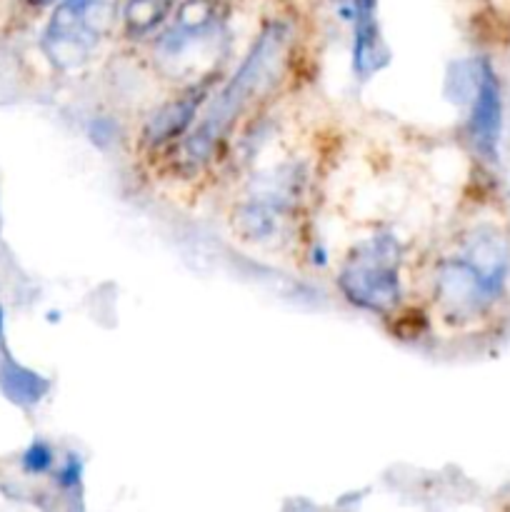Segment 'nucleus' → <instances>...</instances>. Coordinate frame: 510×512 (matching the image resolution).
I'll return each instance as SVG.
<instances>
[{
	"label": "nucleus",
	"mask_w": 510,
	"mask_h": 512,
	"mask_svg": "<svg viewBox=\"0 0 510 512\" xmlns=\"http://www.w3.org/2000/svg\"><path fill=\"white\" fill-rule=\"evenodd\" d=\"M30 3H33V5H50V3H55V0H30Z\"/></svg>",
	"instance_id": "13"
},
{
	"label": "nucleus",
	"mask_w": 510,
	"mask_h": 512,
	"mask_svg": "<svg viewBox=\"0 0 510 512\" xmlns=\"http://www.w3.org/2000/svg\"><path fill=\"white\" fill-rule=\"evenodd\" d=\"M3 325H5V318H3V308H0V335H3Z\"/></svg>",
	"instance_id": "14"
},
{
	"label": "nucleus",
	"mask_w": 510,
	"mask_h": 512,
	"mask_svg": "<svg viewBox=\"0 0 510 512\" xmlns=\"http://www.w3.org/2000/svg\"><path fill=\"white\" fill-rule=\"evenodd\" d=\"M203 90L205 85L198 90V95H183V98L170 103L168 108H163L155 115L153 123L145 128V138H148V143L153 145V148L155 145L170 143V140L178 138V135L188 128L190 118H193V113L198 110V103L205 98Z\"/></svg>",
	"instance_id": "8"
},
{
	"label": "nucleus",
	"mask_w": 510,
	"mask_h": 512,
	"mask_svg": "<svg viewBox=\"0 0 510 512\" xmlns=\"http://www.w3.org/2000/svg\"><path fill=\"white\" fill-rule=\"evenodd\" d=\"M340 10L345 18L353 20V65L365 78L373 70L383 68L388 60V50L375 23V0H340Z\"/></svg>",
	"instance_id": "6"
},
{
	"label": "nucleus",
	"mask_w": 510,
	"mask_h": 512,
	"mask_svg": "<svg viewBox=\"0 0 510 512\" xmlns=\"http://www.w3.org/2000/svg\"><path fill=\"white\" fill-rule=\"evenodd\" d=\"M473 90V110L468 120L470 140L483 158H495L500 125H503V100H500L498 78L485 60H480Z\"/></svg>",
	"instance_id": "5"
},
{
	"label": "nucleus",
	"mask_w": 510,
	"mask_h": 512,
	"mask_svg": "<svg viewBox=\"0 0 510 512\" xmlns=\"http://www.w3.org/2000/svg\"><path fill=\"white\" fill-rule=\"evenodd\" d=\"M113 0H60L43 35V50L60 70L80 68L103 40Z\"/></svg>",
	"instance_id": "4"
},
{
	"label": "nucleus",
	"mask_w": 510,
	"mask_h": 512,
	"mask_svg": "<svg viewBox=\"0 0 510 512\" xmlns=\"http://www.w3.org/2000/svg\"><path fill=\"white\" fill-rule=\"evenodd\" d=\"M215 23V5L213 0H185L178 10L173 28L160 38V53L175 58L185 50L193 48L200 38L208 35Z\"/></svg>",
	"instance_id": "7"
},
{
	"label": "nucleus",
	"mask_w": 510,
	"mask_h": 512,
	"mask_svg": "<svg viewBox=\"0 0 510 512\" xmlns=\"http://www.w3.org/2000/svg\"><path fill=\"white\" fill-rule=\"evenodd\" d=\"M78 470H80V465H78V460L75 458H68V463L63 465V470H60V483L63 485H73L75 480H78Z\"/></svg>",
	"instance_id": "12"
},
{
	"label": "nucleus",
	"mask_w": 510,
	"mask_h": 512,
	"mask_svg": "<svg viewBox=\"0 0 510 512\" xmlns=\"http://www.w3.org/2000/svg\"><path fill=\"white\" fill-rule=\"evenodd\" d=\"M345 298L370 313H388L400 298L398 243L390 235H375L353 250L338 278Z\"/></svg>",
	"instance_id": "3"
},
{
	"label": "nucleus",
	"mask_w": 510,
	"mask_h": 512,
	"mask_svg": "<svg viewBox=\"0 0 510 512\" xmlns=\"http://www.w3.org/2000/svg\"><path fill=\"white\" fill-rule=\"evenodd\" d=\"M173 3L175 0H130L125 8V25L130 33H148L170 13Z\"/></svg>",
	"instance_id": "10"
},
{
	"label": "nucleus",
	"mask_w": 510,
	"mask_h": 512,
	"mask_svg": "<svg viewBox=\"0 0 510 512\" xmlns=\"http://www.w3.org/2000/svg\"><path fill=\"white\" fill-rule=\"evenodd\" d=\"M510 273L508 243L498 230H478L450 255L435 275L443 313L468 320L485 313L503 295Z\"/></svg>",
	"instance_id": "1"
},
{
	"label": "nucleus",
	"mask_w": 510,
	"mask_h": 512,
	"mask_svg": "<svg viewBox=\"0 0 510 512\" xmlns=\"http://www.w3.org/2000/svg\"><path fill=\"white\" fill-rule=\"evenodd\" d=\"M285 48H288V28L280 23L270 25L268 30H263L258 38V43L253 45V50L248 53V58L243 60V65L238 68V73L230 78V83L220 90V95L215 98V103L210 105L208 115H205L203 123L198 125L193 135L185 143V160L190 165H200L210 158L213 148H218L220 140L228 135V130L233 128L235 120L243 115V110L263 93L265 88L273 85V80L278 78V73L283 70L285 60Z\"/></svg>",
	"instance_id": "2"
},
{
	"label": "nucleus",
	"mask_w": 510,
	"mask_h": 512,
	"mask_svg": "<svg viewBox=\"0 0 510 512\" xmlns=\"http://www.w3.org/2000/svg\"><path fill=\"white\" fill-rule=\"evenodd\" d=\"M53 448L43 440H35L23 453V470L28 475H43L53 468Z\"/></svg>",
	"instance_id": "11"
},
{
	"label": "nucleus",
	"mask_w": 510,
	"mask_h": 512,
	"mask_svg": "<svg viewBox=\"0 0 510 512\" xmlns=\"http://www.w3.org/2000/svg\"><path fill=\"white\" fill-rule=\"evenodd\" d=\"M0 390H3L13 403L33 405L43 398L45 390H48V383H45L40 375H35L33 370L23 368V365H18L15 360L3 358L0 360Z\"/></svg>",
	"instance_id": "9"
}]
</instances>
